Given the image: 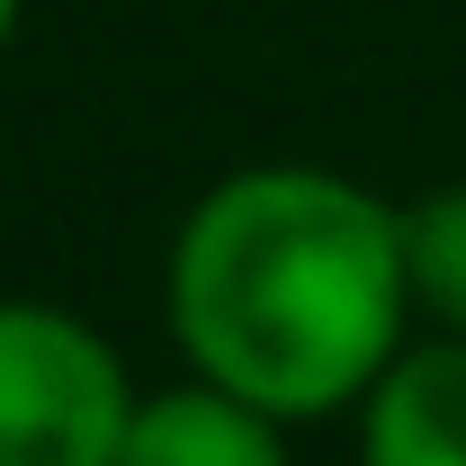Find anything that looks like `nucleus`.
<instances>
[{"instance_id":"3","label":"nucleus","mask_w":466,"mask_h":466,"mask_svg":"<svg viewBox=\"0 0 466 466\" xmlns=\"http://www.w3.org/2000/svg\"><path fill=\"white\" fill-rule=\"evenodd\" d=\"M359 421V466H466V341L431 332L404 341V359L368 386Z\"/></svg>"},{"instance_id":"2","label":"nucleus","mask_w":466,"mask_h":466,"mask_svg":"<svg viewBox=\"0 0 466 466\" xmlns=\"http://www.w3.org/2000/svg\"><path fill=\"white\" fill-rule=\"evenodd\" d=\"M135 395V368L90 314L0 296V466H116Z\"/></svg>"},{"instance_id":"1","label":"nucleus","mask_w":466,"mask_h":466,"mask_svg":"<svg viewBox=\"0 0 466 466\" xmlns=\"http://www.w3.org/2000/svg\"><path fill=\"white\" fill-rule=\"evenodd\" d=\"M162 323L188 377L279 421L359 412L412 341L404 207L332 162L207 179L162 251Z\"/></svg>"},{"instance_id":"4","label":"nucleus","mask_w":466,"mask_h":466,"mask_svg":"<svg viewBox=\"0 0 466 466\" xmlns=\"http://www.w3.org/2000/svg\"><path fill=\"white\" fill-rule=\"evenodd\" d=\"M116 466H288V421L207 386V377L144 386Z\"/></svg>"},{"instance_id":"6","label":"nucleus","mask_w":466,"mask_h":466,"mask_svg":"<svg viewBox=\"0 0 466 466\" xmlns=\"http://www.w3.org/2000/svg\"><path fill=\"white\" fill-rule=\"evenodd\" d=\"M18 18H27V0H0V55L18 46Z\"/></svg>"},{"instance_id":"5","label":"nucleus","mask_w":466,"mask_h":466,"mask_svg":"<svg viewBox=\"0 0 466 466\" xmlns=\"http://www.w3.org/2000/svg\"><path fill=\"white\" fill-rule=\"evenodd\" d=\"M404 279H412V314L431 332L466 341V179L404 198Z\"/></svg>"}]
</instances>
